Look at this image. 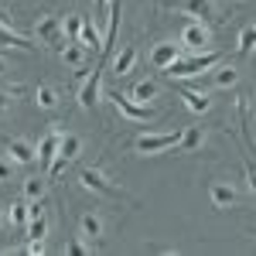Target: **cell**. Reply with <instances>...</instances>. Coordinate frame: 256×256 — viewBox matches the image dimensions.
I'll list each match as a JSON object with an SVG mask.
<instances>
[{"label": "cell", "instance_id": "cell-9", "mask_svg": "<svg viewBox=\"0 0 256 256\" xmlns=\"http://www.w3.org/2000/svg\"><path fill=\"white\" fill-rule=\"evenodd\" d=\"M99 96H102V76H99V68H96L92 76H86V79H82L79 106H82V110H92V106L99 102Z\"/></svg>", "mask_w": 256, "mask_h": 256}, {"label": "cell", "instance_id": "cell-10", "mask_svg": "<svg viewBox=\"0 0 256 256\" xmlns=\"http://www.w3.org/2000/svg\"><path fill=\"white\" fill-rule=\"evenodd\" d=\"M7 158L18 160V164H34L38 160V147L24 137H10L7 140Z\"/></svg>", "mask_w": 256, "mask_h": 256}, {"label": "cell", "instance_id": "cell-1", "mask_svg": "<svg viewBox=\"0 0 256 256\" xmlns=\"http://www.w3.org/2000/svg\"><path fill=\"white\" fill-rule=\"evenodd\" d=\"M218 62H222V55H218L216 48H212V52H192L188 58L171 62V65L164 68V76H168L171 82H184V79H195V76H202V72H212Z\"/></svg>", "mask_w": 256, "mask_h": 256}, {"label": "cell", "instance_id": "cell-30", "mask_svg": "<svg viewBox=\"0 0 256 256\" xmlns=\"http://www.w3.org/2000/svg\"><path fill=\"white\" fill-rule=\"evenodd\" d=\"M68 253H76V256H79V253H92V242H89V239H72V242H68Z\"/></svg>", "mask_w": 256, "mask_h": 256}, {"label": "cell", "instance_id": "cell-12", "mask_svg": "<svg viewBox=\"0 0 256 256\" xmlns=\"http://www.w3.org/2000/svg\"><path fill=\"white\" fill-rule=\"evenodd\" d=\"M178 58H181V44H174V41H158L154 52H150V65L160 68V72H164L171 62H178Z\"/></svg>", "mask_w": 256, "mask_h": 256}, {"label": "cell", "instance_id": "cell-29", "mask_svg": "<svg viewBox=\"0 0 256 256\" xmlns=\"http://www.w3.org/2000/svg\"><path fill=\"white\" fill-rule=\"evenodd\" d=\"M10 110H14V96L0 89V120H7V116H10Z\"/></svg>", "mask_w": 256, "mask_h": 256}, {"label": "cell", "instance_id": "cell-2", "mask_svg": "<svg viewBox=\"0 0 256 256\" xmlns=\"http://www.w3.org/2000/svg\"><path fill=\"white\" fill-rule=\"evenodd\" d=\"M178 44L188 48V52H212V28H208V20L188 18L184 24H181Z\"/></svg>", "mask_w": 256, "mask_h": 256}, {"label": "cell", "instance_id": "cell-3", "mask_svg": "<svg viewBox=\"0 0 256 256\" xmlns=\"http://www.w3.org/2000/svg\"><path fill=\"white\" fill-rule=\"evenodd\" d=\"M79 184L86 188V192H96V195H102V198H123V192L113 184V178L106 174L102 168H96V164H92V168L86 164V168L79 171Z\"/></svg>", "mask_w": 256, "mask_h": 256}, {"label": "cell", "instance_id": "cell-15", "mask_svg": "<svg viewBox=\"0 0 256 256\" xmlns=\"http://www.w3.org/2000/svg\"><path fill=\"white\" fill-rule=\"evenodd\" d=\"M202 144H205V130H202V126H188V130H181V140H178L174 154H192Z\"/></svg>", "mask_w": 256, "mask_h": 256}, {"label": "cell", "instance_id": "cell-25", "mask_svg": "<svg viewBox=\"0 0 256 256\" xmlns=\"http://www.w3.org/2000/svg\"><path fill=\"white\" fill-rule=\"evenodd\" d=\"M44 188H48L44 178H28V181H24V198H28V202H41V198H44Z\"/></svg>", "mask_w": 256, "mask_h": 256}, {"label": "cell", "instance_id": "cell-24", "mask_svg": "<svg viewBox=\"0 0 256 256\" xmlns=\"http://www.w3.org/2000/svg\"><path fill=\"white\" fill-rule=\"evenodd\" d=\"M236 52H239V55H253V52H256V28H253V24H250V28H242V31H239Z\"/></svg>", "mask_w": 256, "mask_h": 256}, {"label": "cell", "instance_id": "cell-4", "mask_svg": "<svg viewBox=\"0 0 256 256\" xmlns=\"http://www.w3.org/2000/svg\"><path fill=\"white\" fill-rule=\"evenodd\" d=\"M178 140H181V130H164V134H140L134 140V150L137 154H168L174 150Z\"/></svg>", "mask_w": 256, "mask_h": 256}, {"label": "cell", "instance_id": "cell-20", "mask_svg": "<svg viewBox=\"0 0 256 256\" xmlns=\"http://www.w3.org/2000/svg\"><path fill=\"white\" fill-rule=\"evenodd\" d=\"M158 92H160L158 82H154V79H144V82H137V86H134V92H130V96L137 99V102H144V106H150V102L158 99Z\"/></svg>", "mask_w": 256, "mask_h": 256}, {"label": "cell", "instance_id": "cell-22", "mask_svg": "<svg viewBox=\"0 0 256 256\" xmlns=\"http://www.w3.org/2000/svg\"><path fill=\"white\" fill-rule=\"evenodd\" d=\"M34 102H38V110H55V106H58V92L41 82L38 89H34Z\"/></svg>", "mask_w": 256, "mask_h": 256}, {"label": "cell", "instance_id": "cell-31", "mask_svg": "<svg viewBox=\"0 0 256 256\" xmlns=\"http://www.w3.org/2000/svg\"><path fill=\"white\" fill-rule=\"evenodd\" d=\"M28 253L41 256V253H44V239H31V242H28Z\"/></svg>", "mask_w": 256, "mask_h": 256}, {"label": "cell", "instance_id": "cell-27", "mask_svg": "<svg viewBox=\"0 0 256 256\" xmlns=\"http://www.w3.org/2000/svg\"><path fill=\"white\" fill-rule=\"evenodd\" d=\"M82 24H86V18H79V14H68V18H65V38H68V41H79Z\"/></svg>", "mask_w": 256, "mask_h": 256}, {"label": "cell", "instance_id": "cell-5", "mask_svg": "<svg viewBox=\"0 0 256 256\" xmlns=\"http://www.w3.org/2000/svg\"><path fill=\"white\" fill-rule=\"evenodd\" d=\"M168 10H181V14H188V18H198V20H218L222 18V7H218V0H171V4H164Z\"/></svg>", "mask_w": 256, "mask_h": 256}, {"label": "cell", "instance_id": "cell-17", "mask_svg": "<svg viewBox=\"0 0 256 256\" xmlns=\"http://www.w3.org/2000/svg\"><path fill=\"white\" fill-rule=\"evenodd\" d=\"M178 92H181L184 106H188L192 113H208V110H212V99H208V92H198V89H178Z\"/></svg>", "mask_w": 256, "mask_h": 256}, {"label": "cell", "instance_id": "cell-26", "mask_svg": "<svg viewBox=\"0 0 256 256\" xmlns=\"http://www.w3.org/2000/svg\"><path fill=\"white\" fill-rule=\"evenodd\" d=\"M10 222L18 226L20 232L28 229V198L24 202H10Z\"/></svg>", "mask_w": 256, "mask_h": 256}, {"label": "cell", "instance_id": "cell-11", "mask_svg": "<svg viewBox=\"0 0 256 256\" xmlns=\"http://www.w3.org/2000/svg\"><path fill=\"white\" fill-rule=\"evenodd\" d=\"M79 236L89 239V242H96V239L106 236V222H102L99 212H82L79 216Z\"/></svg>", "mask_w": 256, "mask_h": 256}, {"label": "cell", "instance_id": "cell-13", "mask_svg": "<svg viewBox=\"0 0 256 256\" xmlns=\"http://www.w3.org/2000/svg\"><path fill=\"white\" fill-rule=\"evenodd\" d=\"M58 150H62V130L55 126V130H48L44 137H41V144H38V160L44 164V171H48V164L58 158Z\"/></svg>", "mask_w": 256, "mask_h": 256}, {"label": "cell", "instance_id": "cell-18", "mask_svg": "<svg viewBox=\"0 0 256 256\" xmlns=\"http://www.w3.org/2000/svg\"><path fill=\"white\" fill-rule=\"evenodd\" d=\"M212 82H216L218 89H232V86L239 82V68L236 65H222V62H218L216 68H212Z\"/></svg>", "mask_w": 256, "mask_h": 256}, {"label": "cell", "instance_id": "cell-16", "mask_svg": "<svg viewBox=\"0 0 256 256\" xmlns=\"http://www.w3.org/2000/svg\"><path fill=\"white\" fill-rule=\"evenodd\" d=\"M134 65H137V48H134V44H126L116 58H113V76H116V79L130 76V72H134Z\"/></svg>", "mask_w": 256, "mask_h": 256}, {"label": "cell", "instance_id": "cell-6", "mask_svg": "<svg viewBox=\"0 0 256 256\" xmlns=\"http://www.w3.org/2000/svg\"><path fill=\"white\" fill-rule=\"evenodd\" d=\"M110 99H113V106H116L130 123H150V120H154V110H150V106H144V102H137L134 96L116 92V96H110Z\"/></svg>", "mask_w": 256, "mask_h": 256}, {"label": "cell", "instance_id": "cell-23", "mask_svg": "<svg viewBox=\"0 0 256 256\" xmlns=\"http://www.w3.org/2000/svg\"><path fill=\"white\" fill-rule=\"evenodd\" d=\"M79 41L86 44V48H96L99 55H102V44H106V38H99V31H96V24H82V34H79Z\"/></svg>", "mask_w": 256, "mask_h": 256}, {"label": "cell", "instance_id": "cell-8", "mask_svg": "<svg viewBox=\"0 0 256 256\" xmlns=\"http://www.w3.org/2000/svg\"><path fill=\"white\" fill-rule=\"evenodd\" d=\"M208 202H212V208H236L239 205V192L229 184V181H212L208 184Z\"/></svg>", "mask_w": 256, "mask_h": 256}, {"label": "cell", "instance_id": "cell-19", "mask_svg": "<svg viewBox=\"0 0 256 256\" xmlns=\"http://www.w3.org/2000/svg\"><path fill=\"white\" fill-rule=\"evenodd\" d=\"M86 52H89V48H86L82 41H68V44L62 48V62H65V65H72V68H82Z\"/></svg>", "mask_w": 256, "mask_h": 256}, {"label": "cell", "instance_id": "cell-7", "mask_svg": "<svg viewBox=\"0 0 256 256\" xmlns=\"http://www.w3.org/2000/svg\"><path fill=\"white\" fill-rule=\"evenodd\" d=\"M34 34H38L41 44H62L65 41V20L55 18V14H44V18H38V24H34Z\"/></svg>", "mask_w": 256, "mask_h": 256}, {"label": "cell", "instance_id": "cell-33", "mask_svg": "<svg viewBox=\"0 0 256 256\" xmlns=\"http://www.w3.org/2000/svg\"><path fill=\"white\" fill-rule=\"evenodd\" d=\"M7 76H10V62L0 55V79H7Z\"/></svg>", "mask_w": 256, "mask_h": 256}, {"label": "cell", "instance_id": "cell-32", "mask_svg": "<svg viewBox=\"0 0 256 256\" xmlns=\"http://www.w3.org/2000/svg\"><path fill=\"white\" fill-rule=\"evenodd\" d=\"M7 229H10V212H7V208L0 205V236H4Z\"/></svg>", "mask_w": 256, "mask_h": 256}, {"label": "cell", "instance_id": "cell-14", "mask_svg": "<svg viewBox=\"0 0 256 256\" xmlns=\"http://www.w3.org/2000/svg\"><path fill=\"white\" fill-rule=\"evenodd\" d=\"M0 48H20V52H34L38 44H31V41L24 38L20 31H14L10 24H0Z\"/></svg>", "mask_w": 256, "mask_h": 256}, {"label": "cell", "instance_id": "cell-36", "mask_svg": "<svg viewBox=\"0 0 256 256\" xmlns=\"http://www.w3.org/2000/svg\"><path fill=\"white\" fill-rule=\"evenodd\" d=\"M0 24H10V14L4 10V4H0Z\"/></svg>", "mask_w": 256, "mask_h": 256}, {"label": "cell", "instance_id": "cell-28", "mask_svg": "<svg viewBox=\"0 0 256 256\" xmlns=\"http://www.w3.org/2000/svg\"><path fill=\"white\" fill-rule=\"evenodd\" d=\"M14 168H18V160H10V158H7V154L0 158V184L14 178Z\"/></svg>", "mask_w": 256, "mask_h": 256}, {"label": "cell", "instance_id": "cell-21", "mask_svg": "<svg viewBox=\"0 0 256 256\" xmlns=\"http://www.w3.org/2000/svg\"><path fill=\"white\" fill-rule=\"evenodd\" d=\"M65 160H76L82 154V137L79 134H62V150H58Z\"/></svg>", "mask_w": 256, "mask_h": 256}, {"label": "cell", "instance_id": "cell-35", "mask_svg": "<svg viewBox=\"0 0 256 256\" xmlns=\"http://www.w3.org/2000/svg\"><path fill=\"white\" fill-rule=\"evenodd\" d=\"M96 10H99V14H106V10H110V0H96Z\"/></svg>", "mask_w": 256, "mask_h": 256}, {"label": "cell", "instance_id": "cell-34", "mask_svg": "<svg viewBox=\"0 0 256 256\" xmlns=\"http://www.w3.org/2000/svg\"><path fill=\"white\" fill-rule=\"evenodd\" d=\"M246 181H250V188L256 192V168H250V164H246Z\"/></svg>", "mask_w": 256, "mask_h": 256}]
</instances>
